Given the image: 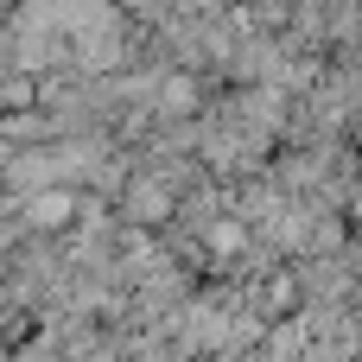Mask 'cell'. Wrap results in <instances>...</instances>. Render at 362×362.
Returning a JSON list of instances; mask_svg holds the SVG:
<instances>
[{"mask_svg":"<svg viewBox=\"0 0 362 362\" xmlns=\"http://www.w3.org/2000/svg\"><path fill=\"white\" fill-rule=\"evenodd\" d=\"M32 216H45V223H64V216H70V197H64V191H45Z\"/></svg>","mask_w":362,"mask_h":362,"instance_id":"obj_1","label":"cell"}]
</instances>
